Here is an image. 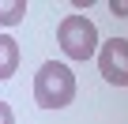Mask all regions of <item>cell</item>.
<instances>
[{
    "label": "cell",
    "mask_w": 128,
    "mask_h": 124,
    "mask_svg": "<svg viewBox=\"0 0 128 124\" xmlns=\"http://www.w3.org/2000/svg\"><path fill=\"white\" fill-rule=\"evenodd\" d=\"M0 124H15V113H12V105L0 98Z\"/></svg>",
    "instance_id": "cell-6"
},
{
    "label": "cell",
    "mask_w": 128,
    "mask_h": 124,
    "mask_svg": "<svg viewBox=\"0 0 128 124\" xmlns=\"http://www.w3.org/2000/svg\"><path fill=\"white\" fill-rule=\"evenodd\" d=\"M19 68V41L12 34H0V79H12Z\"/></svg>",
    "instance_id": "cell-4"
},
{
    "label": "cell",
    "mask_w": 128,
    "mask_h": 124,
    "mask_svg": "<svg viewBox=\"0 0 128 124\" xmlns=\"http://www.w3.org/2000/svg\"><path fill=\"white\" fill-rule=\"evenodd\" d=\"M76 98V72L60 60H45L34 75V102L42 109H64Z\"/></svg>",
    "instance_id": "cell-1"
},
{
    "label": "cell",
    "mask_w": 128,
    "mask_h": 124,
    "mask_svg": "<svg viewBox=\"0 0 128 124\" xmlns=\"http://www.w3.org/2000/svg\"><path fill=\"white\" fill-rule=\"evenodd\" d=\"M26 15V0H0V26H15Z\"/></svg>",
    "instance_id": "cell-5"
},
{
    "label": "cell",
    "mask_w": 128,
    "mask_h": 124,
    "mask_svg": "<svg viewBox=\"0 0 128 124\" xmlns=\"http://www.w3.org/2000/svg\"><path fill=\"white\" fill-rule=\"evenodd\" d=\"M56 41H60V49H64L68 60H90L98 53V45H102L98 26L87 15H64L60 26H56Z\"/></svg>",
    "instance_id": "cell-2"
},
{
    "label": "cell",
    "mask_w": 128,
    "mask_h": 124,
    "mask_svg": "<svg viewBox=\"0 0 128 124\" xmlns=\"http://www.w3.org/2000/svg\"><path fill=\"white\" fill-rule=\"evenodd\" d=\"M98 72L113 87H128V38H109L98 45Z\"/></svg>",
    "instance_id": "cell-3"
},
{
    "label": "cell",
    "mask_w": 128,
    "mask_h": 124,
    "mask_svg": "<svg viewBox=\"0 0 128 124\" xmlns=\"http://www.w3.org/2000/svg\"><path fill=\"white\" fill-rule=\"evenodd\" d=\"M109 11H113L117 19H124V15H128V0H109Z\"/></svg>",
    "instance_id": "cell-7"
}]
</instances>
